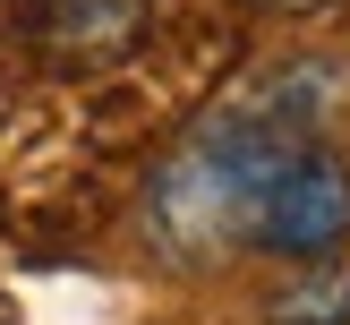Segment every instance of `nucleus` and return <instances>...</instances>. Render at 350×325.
I'll return each instance as SVG.
<instances>
[{
	"label": "nucleus",
	"instance_id": "obj_1",
	"mask_svg": "<svg viewBox=\"0 0 350 325\" xmlns=\"http://www.w3.org/2000/svg\"><path fill=\"white\" fill-rule=\"evenodd\" d=\"M317 77L325 68H282L273 86L222 103L205 129L180 137L163 171H154V231L171 239L180 257H214V248H248V214L256 188L273 180L291 146L317 137Z\"/></svg>",
	"mask_w": 350,
	"mask_h": 325
},
{
	"label": "nucleus",
	"instance_id": "obj_2",
	"mask_svg": "<svg viewBox=\"0 0 350 325\" xmlns=\"http://www.w3.org/2000/svg\"><path fill=\"white\" fill-rule=\"evenodd\" d=\"M342 239H350V163L325 146V137H308V146H291L282 163H273V180L256 188L248 248L317 265V257H334Z\"/></svg>",
	"mask_w": 350,
	"mask_h": 325
},
{
	"label": "nucleus",
	"instance_id": "obj_3",
	"mask_svg": "<svg viewBox=\"0 0 350 325\" xmlns=\"http://www.w3.org/2000/svg\"><path fill=\"white\" fill-rule=\"evenodd\" d=\"M146 34V0H43L34 9V43L68 68H103Z\"/></svg>",
	"mask_w": 350,
	"mask_h": 325
},
{
	"label": "nucleus",
	"instance_id": "obj_4",
	"mask_svg": "<svg viewBox=\"0 0 350 325\" xmlns=\"http://www.w3.org/2000/svg\"><path fill=\"white\" fill-rule=\"evenodd\" d=\"M265 325H350V274L317 265L299 283H273L265 291Z\"/></svg>",
	"mask_w": 350,
	"mask_h": 325
},
{
	"label": "nucleus",
	"instance_id": "obj_5",
	"mask_svg": "<svg viewBox=\"0 0 350 325\" xmlns=\"http://www.w3.org/2000/svg\"><path fill=\"white\" fill-rule=\"evenodd\" d=\"M248 9H273V17H308V9H334V0H248Z\"/></svg>",
	"mask_w": 350,
	"mask_h": 325
}]
</instances>
